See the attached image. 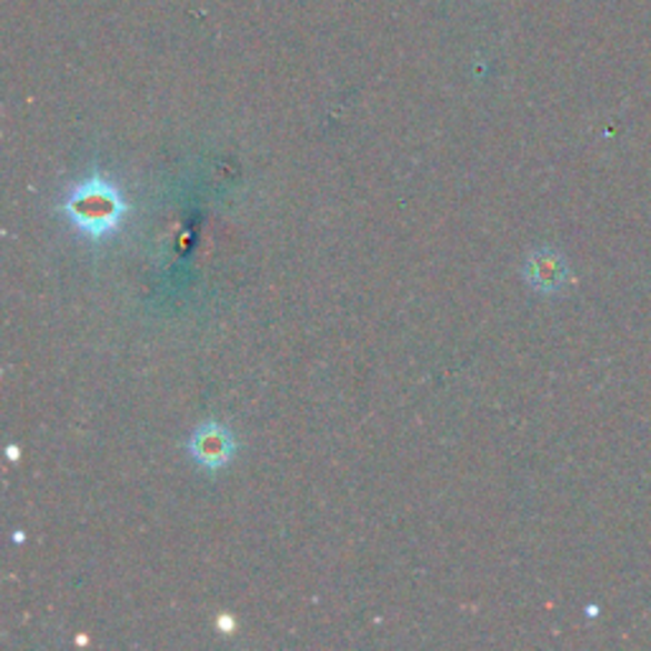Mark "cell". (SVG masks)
<instances>
[{
    "mask_svg": "<svg viewBox=\"0 0 651 651\" xmlns=\"http://www.w3.org/2000/svg\"><path fill=\"white\" fill-rule=\"evenodd\" d=\"M522 276H524V283L532 290H537V293L552 296V293H560V290L568 286L570 266L558 250L537 248L527 254Z\"/></svg>",
    "mask_w": 651,
    "mask_h": 651,
    "instance_id": "3",
    "label": "cell"
},
{
    "mask_svg": "<svg viewBox=\"0 0 651 651\" xmlns=\"http://www.w3.org/2000/svg\"><path fill=\"white\" fill-rule=\"evenodd\" d=\"M187 453L201 471H224L237 455V438L224 422L207 420L199 428H193L187 441Z\"/></svg>",
    "mask_w": 651,
    "mask_h": 651,
    "instance_id": "2",
    "label": "cell"
},
{
    "mask_svg": "<svg viewBox=\"0 0 651 651\" xmlns=\"http://www.w3.org/2000/svg\"><path fill=\"white\" fill-rule=\"evenodd\" d=\"M61 211L79 234L92 242H104L126 222L128 201L108 176L92 173L72 183L61 197Z\"/></svg>",
    "mask_w": 651,
    "mask_h": 651,
    "instance_id": "1",
    "label": "cell"
}]
</instances>
